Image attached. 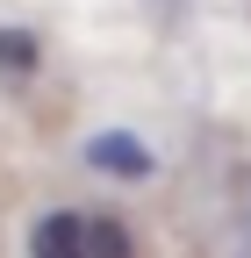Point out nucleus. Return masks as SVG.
I'll return each instance as SVG.
<instances>
[{
	"label": "nucleus",
	"mask_w": 251,
	"mask_h": 258,
	"mask_svg": "<svg viewBox=\"0 0 251 258\" xmlns=\"http://www.w3.org/2000/svg\"><path fill=\"white\" fill-rule=\"evenodd\" d=\"M79 158L93 172H108V179H151L158 172V151H151L137 129H93V137L79 144Z\"/></svg>",
	"instance_id": "obj_2"
},
{
	"label": "nucleus",
	"mask_w": 251,
	"mask_h": 258,
	"mask_svg": "<svg viewBox=\"0 0 251 258\" xmlns=\"http://www.w3.org/2000/svg\"><path fill=\"white\" fill-rule=\"evenodd\" d=\"M22 258H93V237H86V201L36 208V215L22 222Z\"/></svg>",
	"instance_id": "obj_1"
},
{
	"label": "nucleus",
	"mask_w": 251,
	"mask_h": 258,
	"mask_svg": "<svg viewBox=\"0 0 251 258\" xmlns=\"http://www.w3.org/2000/svg\"><path fill=\"white\" fill-rule=\"evenodd\" d=\"M36 64H43L36 29H0V79H29Z\"/></svg>",
	"instance_id": "obj_3"
}]
</instances>
